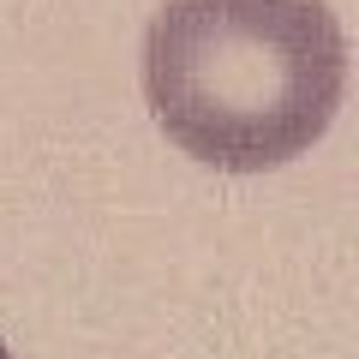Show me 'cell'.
Segmentation results:
<instances>
[{
  "mask_svg": "<svg viewBox=\"0 0 359 359\" xmlns=\"http://www.w3.org/2000/svg\"><path fill=\"white\" fill-rule=\"evenodd\" d=\"M347 42L323 0H168L144 30V96L186 156L264 174L330 132Z\"/></svg>",
  "mask_w": 359,
  "mask_h": 359,
  "instance_id": "6da1fadb",
  "label": "cell"
},
{
  "mask_svg": "<svg viewBox=\"0 0 359 359\" xmlns=\"http://www.w3.org/2000/svg\"><path fill=\"white\" fill-rule=\"evenodd\" d=\"M0 359H13V353H6V347H0Z\"/></svg>",
  "mask_w": 359,
  "mask_h": 359,
  "instance_id": "7a4b0ae2",
  "label": "cell"
}]
</instances>
